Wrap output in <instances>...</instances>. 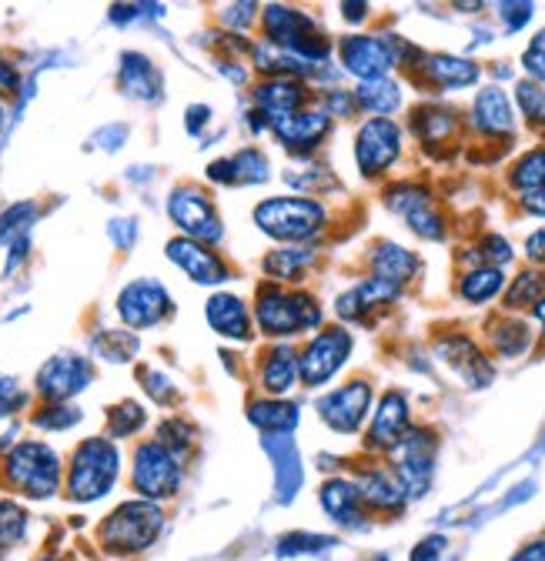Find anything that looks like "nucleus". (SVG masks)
<instances>
[{"instance_id": "f257e3e1", "label": "nucleus", "mask_w": 545, "mask_h": 561, "mask_svg": "<svg viewBox=\"0 0 545 561\" xmlns=\"http://www.w3.org/2000/svg\"><path fill=\"white\" fill-rule=\"evenodd\" d=\"M121 455L111 442L91 438L71 458V474H67V499L75 502H98L117 481Z\"/></svg>"}, {"instance_id": "f03ea898", "label": "nucleus", "mask_w": 545, "mask_h": 561, "mask_svg": "<svg viewBox=\"0 0 545 561\" xmlns=\"http://www.w3.org/2000/svg\"><path fill=\"white\" fill-rule=\"evenodd\" d=\"M254 221L268 238L279 241H308L325 228V207L311 197H268Z\"/></svg>"}, {"instance_id": "7ed1b4c3", "label": "nucleus", "mask_w": 545, "mask_h": 561, "mask_svg": "<svg viewBox=\"0 0 545 561\" xmlns=\"http://www.w3.org/2000/svg\"><path fill=\"white\" fill-rule=\"evenodd\" d=\"M254 314L264 334L271 337H285V334H298L305 328H318L321 324V311L315 305V298L308 295H292L279 285H264L258 291L254 301Z\"/></svg>"}, {"instance_id": "20e7f679", "label": "nucleus", "mask_w": 545, "mask_h": 561, "mask_svg": "<svg viewBox=\"0 0 545 561\" xmlns=\"http://www.w3.org/2000/svg\"><path fill=\"white\" fill-rule=\"evenodd\" d=\"M161 508L155 502H124L104 525H101V541L107 551H121V554H134L145 551L158 531H161Z\"/></svg>"}, {"instance_id": "39448f33", "label": "nucleus", "mask_w": 545, "mask_h": 561, "mask_svg": "<svg viewBox=\"0 0 545 561\" xmlns=\"http://www.w3.org/2000/svg\"><path fill=\"white\" fill-rule=\"evenodd\" d=\"M8 481L27 499H50L60 484V461L41 442H24L8 455Z\"/></svg>"}, {"instance_id": "423d86ee", "label": "nucleus", "mask_w": 545, "mask_h": 561, "mask_svg": "<svg viewBox=\"0 0 545 561\" xmlns=\"http://www.w3.org/2000/svg\"><path fill=\"white\" fill-rule=\"evenodd\" d=\"M181 484V468L178 458L161 445V442H148L134 455V488L141 491L145 502H161L171 499Z\"/></svg>"}, {"instance_id": "0eeeda50", "label": "nucleus", "mask_w": 545, "mask_h": 561, "mask_svg": "<svg viewBox=\"0 0 545 561\" xmlns=\"http://www.w3.org/2000/svg\"><path fill=\"white\" fill-rule=\"evenodd\" d=\"M349 355H352V334L342 331V328H325L305 347V355L298 362V378L308 388H318V385H325L328 378L338 375V368L349 362Z\"/></svg>"}, {"instance_id": "6e6552de", "label": "nucleus", "mask_w": 545, "mask_h": 561, "mask_svg": "<svg viewBox=\"0 0 545 561\" xmlns=\"http://www.w3.org/2000/svg\"><path fill=\"white\" fill-rule=\"evenodd\" d=\"M398 151H401V130L395 121H388V117L365 121V127L359 130V148H355L362 174H368V178L385 174L391 168V161L398 158Z\"/></svg>"}, {"instance_id": "1a4fd4ad", "label": "nucleus", "mask_w": 545, "mask_h": 561, "mask_svg": "<svg viewBox=\"0 0 545 561\" xmlns=\"http://www.w3.org/2000/svg\"><path fill=\"white\" fill-rule=\"evenodd\" d=\"M398 41L385 37H349L342 44V60L362 81H378L398 64Z\"/></svg>"}, {"instance_id": "9d476101", "label": "nucleus", "mask_w": 545, "mask_h": 561, "mask_svg": "<svg viewBox=\"0 0 545 561\" xmlns=\"http://www.w3.org/2000/svg\"><path fill=\"white\" fill-rule=\"evenodd\" d=\"M171 218L178 221L181 231L191 234V241H218L222 238V221L215 215L212 201L194 187H184L171 197Z\"/></svg>"}, {"instance_id": "9b49d317", "label": "nucleus", "mask_w": 545, "mask_h": 561, "mask_svg": "<svg viewBox=\"0 0 545 561\" xmlns=\"http://www.w3.org/2000/svg\"><path fill=\"white\" fill-rule=\"evenodd\" d=\"M388 204L398 210V215H401L408 225H412L416 234L432 238V241L445 238V225H442V218H439V210L432 207V197H429L425 187H419V184H395V187L388 191Z\"/></svg>"}, {"instance_id": "f8f14e48", "label": "nucleus", "mask_w": 545, "mask_h": 561, "mask_svg": "<svg viewBox=\"0 0 545 561\" xmlns=\"http://www.w3.org/2000/svg\"><path fill=\"white\" fill-rule=\"evenodd\" d=\"M368 404H372V388L365 381H352L345 388L325 394L321 404H318V411H321V417L328 421L334 432H345L349 435V432H359L362 428V421L368 414Z\"/></svg>"}, {"instance_id": "ddd939ff", "label": "nucleus", "mask_w": 545, "mask_h": 561, "mask_svg": "<svg viewBox=\"0 0 545 561\" xmlns=\"http://www.w3.org/2000/svg\"><path fill=\"white\" fill-rule=\"evenodd\" d=\"M168 308H171V301H168L164 288L155 285V280H138V285L124 288V295L117 298V311L130 328L158 324L168 314Z\"/></svg>"}, {"instance_id": "4468645a", "label": "nucleus", "mask_w": 545, "mask_h": 561, "mask_svg": "<svg viewBox=\"0 0 545 561\" xmlns=\"http://www.w3.org/2000/svg\"><path fill=\"white\" fill-rule=\"evenodd\" d=\"M408 435V401L398 391H388L372 417L368 428V445L378 451H395Z\"/></svg>"}, {"instance_id": "2eb2a0df", "label": "nucleus", "mask_w": 545, "mask_h": 561, "mask_svg": "<svg viewBox=\"0 0 545 561\" xmlns=\"http://www.w3.org/2000/svg\"><path fill=\"white\" fill-rule=\"evenodd\" d=\"M88 381H91V368L81 358H54L37 375V391L54 404H60L64 398L78 394Z\"/></svg>"}, {"instance_id": "dca6fc26", "label": "nucleus", "mask_w": 545, "mask_h": 561, "mask_svg": "<svg viewBox=\"0 0 545 561\" xmlns=\"http://www.w3.org/2000/svg\"><path fill=\"white\" fill-rule=\"evenodd\" d=\"M439 355H442V358L449 362V368L458 371L472 388H486V385L492 381V365H489V358H486L482 351L475 347L468 337H462V334L439 341Z\"/></svg>"}, {"instance_id": "f3484780", "label": "nucleus", "mask_w": 545, "mask_h": 561, "mask_svg": "<svg viewBox=\"0 0 545 561\" xmlns=\"http://www.w3.org/2000/svg\"><path fill=\"white\" fill-rule=\"evenodd\" d=\"M168 257L174 264H181L197 285H222L228 277V267L222 264L218 254H212L201 241H191V238H181V241H171L168 244Z\"/></svg>"}, {"instance_id": "a211bd4d", "label": "nucleus", "mask_w": 545, "mask_h": 561, "mask_svg": "<svg viewBox=\"0 0 545 561\" xmlns=\"http://www.w3.org/2000/svg\"><path fill=\"white\" fill-rule=\"evenodd\" d=\"M254 101H258L261 114L271 121V127H275L298 114V107L305 101V88L292 78H271L254 91Z\"/></svg>"}, {"instance_id": "6ab92c4d", "label": "nucleus", "mask_w": 545, "mask_h": 561, "mask_svg": "<svg viewBox=\"0 0 545 561\" xmlns=\"http://www.w3.org/2000/svg\"><path fill=\"white\" fill-rule=\"evenodd\" d=\"M359 491H362V502L365 508L375 512H401L408 491L398 481V474L391 468H372L365 474H359Z\"/></svg>"}, {"instance_id": "aec40b11", "label": "nucleus", "mask_w": 545, "mask_h": 561, "mask_svg": "<svg viewBox=\"0 0 545 561\" xmlns=\"http://www.w3.org/2000/svg\"><path fill=\"white\" fill-rule=\"evenodd\" d=\"M472 121L475 127H479L482 134H512L515 127V111H512V101L506 91L499 88H486L479 91V98H475L472 104Z\"/></svg>"}, {"instance_id": "412c9836", "label": "nucleus", "mask_w": 545, "mask_h": 561, "mask_svg": "<svg viewBox=\"0 0 545 561\" xmlns=\"http://www.w3.org/2000/svg\"><path fill=\"white\" fill-rule=\"evenodd\" d=\"M395 298H398V288H395V285L372 277V280H365V285H359V288H352L349 295L338 298L334 308H338V314L349 318V321H365V314H368L372 308L391 305Z\"/></svg>"}, {"instance_id": "4be33fe9", "label": "nucleus", "mask_w": 545, "mask_h": 561, "mask_svg": "<svg viewBox=\"0 0 545 561\" xmlns=\"http://www.w3.org/2000/svg\"><path fill=\"white\" fill-rule=\"evenodd\" d=\"M321 505H325V512L338 525H359L362 522V512H365L359 484L355 481H345V478H331L321 488Z\"/></svg>"}, {"instance_id": "5701e85b", "label": "nucleus", "mask_w": 545, "mask_h": 561, "mask_svg": "<svg viewBox=\"0 0 545 561\" xmlns=\"http://www.w3.org/2000/svg\"><path fill=\"white\" fill-rule=\"evenodd\" d=\"M422 75L435 88L455 91V88H468V84L479 81V67H475L472 60L452 57V54H432V57L422 60Z\"/></svg>"}, {"instance_id": "b1692460", "label": "nucleus", "mask_w": 545, "mask_h": 561, "mask_svg": "<svg viewBox=\"0 0 545 561\" xmlns=\"http://www.w3.org/2000/svg\"><path fill=\"white\" fill-rule=\"evenodd\" d=\"M328 127H331L328 114L315 111V114H295V117L275 124V134H279L282 145L292 148V151H315V145L328 134Z\"/></svg>"}, {"instance_id": "393cba45", "label": "nucleus", "mask_w": 545, "mask_h": 561, "mask_svg": "<svg viewBox=\"0 0 545 561\" xmlns=\"http://www.w3.org/2000/svg\"><path fill=\"white\" fill-rule=\"evenodd\" d=\"M372 271L378 280H388V285L401 288L408 280L416 277L419 271V257L412 251H405L398 244H378L375 254H372Z\"/></svg>"}, {"instance_id": "a878e982", "label": "nucleus", "mask_w": 545, "mask_h": 561, "mask_svg": "<svg viewBox=\"0 0 545 561\" xmlns=\"http://www.w3.org/2000/svg\"><path fill=\"white\" fill-rule=\"evenodd\" d=\"M208 321L225 337H235V341H248L251 337L248 311H245L241 298H235V295H215L208 301Z\"/></svg>"}, {"instance_id": "bb28decb", "label": "nucleus", "mask_w": 545, "mask_h": 561, "mask_svg": "<svg viewBox=\"0 0 545 561\" xmlns=\"http://www.w3.org/2000/svg\"><path fill=\"white\" fill-rule=\"evenodd\" d=\"M412 127H416V134L422 137V145H425V148H435V145H442L445 137L455 134L458 117H455V111H449V107H442V104H422V107L412 114Z\"/></svg>"}, {"instance_id": "cd10ccee", "label": "nucleus", "mask_w": 545, "mask_h": 561, "mask_svg": "<svg viewBox=\"0 0 545 561\" xmlns=\"http://www.w3.org/2000/svg\"><path fill=\"white\" fill-rule=\"evenodd\" d=\"M545 298V271L542 267H525L509 280V291L502 298L506 311H535L538 301Z\"/></svg>"}, {"instance_id": "c85d7f7f", "label": "nucleus", "mask_w": 545, "mask_h": 561, "mask_svg": "<svg viewBox=\"0 0 545 561\" xmlns=\"http://www.w3.org/2000/svg\"><path fill=\"white\" fill-rule=\"evenodd\" d=\"M502 288H506V274H502V267H489V264H479V267L468 271V274L458 280V295H462L468 305H486V301H492Z\"/></svg>"}, {"instance_id": "c756f323", "label": "nucleus", "mask_w": 545, "mask_h": 561, "mask_svg": "<svg viewBox=\"0 0 545 561\" xmlns=\"http://www.w3.org/2000/svg\"><path fill=\"white\" fill-rule=\"evenodd\" d=\"M298 378V358H295V351L279 344L275 351L268 355L264 368H261V381L271 394H285Z\"/></svg>"}, {"instance_id": "7c9ffc66", "label": "nucleus", "mask_w": 545, "mask_h": 561, "mask_svg": "<svg viewBox=\"0 0 545 561\" xmlns=\"http://www.w3.org/2000/svg\"><path fill=\"white\" fill-rule=\"evenodd\" d=\"M489 341H492V347L499 351L502 358H515V355H522V351L532 347V328L525 321H519V318H502L492 328Z\"/></svg>"}, {"instance_id": "2f4dec72", "label": "nucleus", "mask_w": 545, "mask_h": 561, "mask_svg": "<svg viewBox=\"0 0 545 561\" xmlns=\"http://www.w3.org/2000/svg\"><path fill=\"white\" fill-rule=\"evenodd\" d=\"M509 184L522 194H538L545 191V148H535L529 154H522L515 161V168L509 171Z\"/></svg>"}, {"instance_id": "473e14b6", "label": "nucleus", "mask_w": 545, "mask_h": 561, "mask_svg": "<svg viewBox=\"0 0 545 561\" xmlns=\"http://www.w3.org/2000/svg\"><path fill=\"white\" fill-rule=\"evenodd\" d=\"M251 421L264 432H285L298 421V411L295 404H285V401H258L251 404Z\"/></svg>"}, {"instance_id": "72a5a7b5", "label": "nucleus", "mask_w": 545, "mask_h": 561, "mask_svg": "<svg viewBox=\"0 0 545 561\" xmlns=\"http://www.w3.org/2000/svg\"><path fill=\"white\" fill-rule=\"evenodd\" d=\"M355 101L362 107H368V111H382L385 114V111H395L401 98H398V84H391L388 78H378V81H362Z\"/></svg>"}, {"instance_id": "f704fd0d", "label": "nucleus", "mask_w": 545, "mask_h": 561, "mask_svg": "<svg viewBox=\"0 0 545 561\" xmlns=\"http://www.w3.org/2000/svg\"><path fill=\"white\" fill-rule=\"evenodd\" d=\"M311 264V251H275L264 257V271L279 280H295Z\"/></svg>"}, {"instance_id": "c9c22d12", "label": "nucleus", "mask_w": 545, "mask_h": 561, "mask_svg": "<svg viewBox=\"0 0 545 561\" xmlns=\"http://www.w3.org/2000/svg\"><path fill=\"white\" fill-rule=\"evenodd\" d=\"M27 531V515L14 502H0V551L14 548Z\"/></svg>"}, {"instance_id": "e433bc0d", "label": "nucleus", "mask_w": 545, "mask_h": 561, "mask_svg": "<svg viewBox=\"0 0 545 561\" xmlns=\"http://www.w3.org/2000/svg\"><path fill=\"white\" fill-rule=\"evenodd\" d=\"M148 421V414H145V408L141 404H134V401H124V404H117L114 411H111V435L114 438H127V435H134L141 425Z\"/></svg>"}, {"instance_id": "4c0bfd02", "label": "nucleus", "mask_w": 545, "mask_h": 561, "mask_svg": "<svg viewBox=\"0 0 545 561\" xmlns=\"http://www.w3.org/2000/svg\"><path fill=\"white\" fill-rule=\"evenodd\" d=\"M515 94H519V107L525 111V117H529L532 124H545V91H542V84L522 81V84L515 88Z\"/></svg>"}, {"instance_id": "58836bf2", "label": "nucleus", "mask_w": 545, "mask_h": 561, "mask_svg": "<svg viewBox=\"0 0 545 561\" xmlns=\"http://www.w3.org/2000/svg\"><path fill=\"white\" fill-rule=\"evenodd\" d=\"M78 411L75 408H67L64 401L60 404H50V408H44V411H37L34 414V425H41V428H71V425H78Z\"/></svg>"}, {"instance_id": "ea45409f", "label": "nucleus", "mask_w": 545, "mask_h": 561, "mask_svg": "<svg viewBox=\"0 0 545 561\" xmlns=\"http://www.w3.org/2000/svg\"><path fill=\"white\" fill-rule=\"evenodd\" d=\"M522 67L529 70V78L535 84H545V31H538L529 44V50L522 54Z\"/></svg>"}, {"instance_id": "a19ab883", "label": "nucleus", "mask_w": 545, "mask_h": 561, "mask_svg": "<svg viewBox=\"0 0 545 561\" xmlns=\"http://www.w3.org/2000/svg\"><path fill=\"white\" fill-rule=\"evenodd\" d=\"M479 257H482V264H489V267H502V264L512 261V244H509L506 238H499V234H486V238L479 241Z\"/></svg>"}, {"instance_id": "79ce46f5", "label": "nucleus", "mask_w": 545, "mask_h": 561, "mask_svg": "<svg viewBox=\"0 0 545 561\" xmlns=\"http://www.w3.org/2000/svg\"><path fill=\"white\" fill-rule=\"evenodd\" d=\"M442 548H445V538L442 535H432V538H425V541L416 545V551H412V558H408V561H439L442 558Z\"/></svg>"}, {"instance_id": "37998d69", "label": "nucleus", "mask_w": 545, "mask_h": 561, "mask_svg": "<svg viewBox=\"0 0 545 561\" xmlns=\"http://www.w3.org/2000/svg\"><path fill=\"white\" fill-rule=\"evenodd\" d=\"M525 257L532 264H545V228H538L535 234H529L525 241Z\"/></svg>"}, {"instance_id": "c03bdc74", "label": "nucleus", "mask_w": 545, "mask_h": 561, "mask_svg": "<svg viewBox=\"0 0 545 561\" xmlns=\"http://www.w3.org/2000/svg\"><path fill=\"white\" fill-rule=\"evenodd\" d=\"M24 401V394L14 388V381H0V414H8L11 408H18Z\"/></svg>"}, {"instance_id": "a18cd8bd", "label": "nucleus", "mask_w": 545, "mask_h": 561, "mask_svg": "<svg viewBox=\"0 0 545 561\" xmlns=\"http://www.w3.org/2000/svg\"><path fill=\"white\" fill-rule=\"evenodd\" d=\"M509 561H545V541H532L522 551H515Z\"/></svg>"}, {"instance_id": "49530a36", "label": "nucleus", "mask_w": 545, "mask_h": 561, "mask_svg": "<svg viewBox=\"0 0 545 561\" xmlns=\"http://www.w3.org/2000/svg\"><path fill=\"white\" fill-rule=\"evenodd\" d=\"M522 204H525V210H532V215L545 218V191H538V194H525V197H522Z\"/></svg>"}, {"instance_id": "de8ad7c7", "label": "nucleus", "mask_w": 545, "mask_h": 561, "mask_svg": "<svg viewBox=\"0 0 545 561\" xmlns=\"http://www.w3.org/2000/svg\"><path fill=\"white\" fill-rule=\"evenodd\" d=\"M345 11H349V21H362V18L368 14L365 4H345Z\"/></svg>"}, {"instance_id": "09e8293b", "label": "nucleus", "mask_w": 545, "mask_h": 561, "mask_svg": "<svg viewBox=\"0 0 545 561\" xmlns=\"http://www.w3.org/2000/svg\"><path fill=\"white\" fill-rule=\"evenodd\" d=\"M535 318H538V324H542V334H545V298L538 301V308H535Z\"/></svg>"}, {"instance_id": "8fccbe9b", "label": "nucleus", "mask_w": 545, "mask_h": 561, "mask_svg": "<svg viewBox=\"0 0 545 561\" xmlns=\"http://www.w3.org/2000/svg\"><path fill=\"white\" fill-rule=\"evenodd\" d=\"M375 561H388V558H385V554H382V558H375Z\"/></svg>"}]
</instances>
